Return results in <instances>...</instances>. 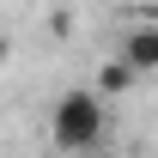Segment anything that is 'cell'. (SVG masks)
I'll return each mask as SVG.
<instances>
[{
	"mask_svg": "<svg viewBox=\"0 0 158 158\" xmlns=\"http://www.w3.org/2000/svg\"><path fill=\"white\" fill-rule=\"evenodd\" d=\"M110 134V110H103L98 91H61L55 110H49V140H55L67 158H91Z\"/></svg>",
	"mask_w": 158,
	"mask_h": 158,
	"instance_id": "6da1fadb",
	"label": "cell"
},
{
	"mask_svg": "<svg viewBox=\"0 0 158 158\" xmlns=\"http://www.w3.org/2000/svg\"><path fill=\"white\" fill-rule=\"evenodd\" d=\"M122 61H128L140 79H152L158 73V24H134V31L122 37Z\"/></svg>",
	"mask_w": 158,
	"mask_h": 158,
	"instance_id": "7a4b0ae2",
	"label": "cell"
},
{
	"mask_svg": "<svg viewBox=\"0 0 158 158\" xmlns=\"http://www.w3.org/2000/svg\"><path fill=\"white\" fill-rule=\"evenodd\" d=\"M134 85H140V73H134V67H128L122 55L98 67V98H122V91H134Z\"/></svg>",
	"mask_w": 158,
	"mask_h": 158,
	"instance_id": "3957f363",
	"label": "cell"
},
{
	"mask_svg": "<svg viewBox=\"0 0 158 158\" xmlns=\"http://www.w3.org/2000/svg\"><path fill=\"white\" fill-rule=\"evenodd\" d=\"M6 61H12V37H0V67H6Z\"/></svg>",
	"mask_w": 158,
	"mask_h": 158,
	"instance_id": "277c9868",
	"label": "cell"
}]
</instances>
